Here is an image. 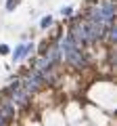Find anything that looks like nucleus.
<instances>
[{
  "mask_svg": "<svg viewBox=\"0 0 117 126\" xmlns=\"http://www.w3.org/2000/svg\"><path fill=\"white\" fill-rule=\"evenodd\" d=\"M58 57H61V50H58V48H52V50H50V53H48V55H46V57H44V59H46V61H48V63H50V65H52V63H54V61H57V59H58Z\"/></svg>",
  "mask_w": 117,
  "mask_h": 126,
  "instance_id": "7",
  "label": "nucleus"
},
{
  "mask_svg": "<svg viewBox=\"0 0 117 126\" xmlns=\"http://www.w3.org/2000/svg\"><path fill=\"white\" fill-rule=\"evenodd\" d=\"M4 124H6V116L0 111V126H4Z\"/></svg>",
  "mask_w": 117,
  "mask_h": 126,
  "instance_id": "12",
  "label": "nucleus"
},
{
  "mask_svg": "<svg viewBox=\"0 0 117 126\" xmlns=\"http://www.w3.org/2000/svg\"><path fill=\"white\" fill-rule=\"evenodd\" d=\"M50 23H52V17H44L42 19V27H48Z\"/></svg>",
  "mask_w": 117,
  "mask_h": 126,
  "instance_id": "10",
  "label": "nucleus"
},
{
  "mask_svg": "<svg viewBox=\"0 0 117 126\" xmlns=\"http://www.w3.org/2000/svg\"><path fill=\"white\" fill-rule=\"evenodd\" d=\"M109 38H111V40H115V38H117V25H113L111 30H109Z\"/></svg>",
  "mask_w": 117,
  "mask_h": 126,
  "instance_id": "8",
  "label": "nucleus"
},
{
  "mask_svg": "<svg viewBox=\"0 0 117 126\" xmlns=\"http://www.w3.org/2000/svg\"><path fill=\"white\" fill-rule=\"evenodd\" d=\"M58 50H61V55H63L67 61H71L75 67H84V65H86V59L82 57V50L73 44L71 36H65L63 40H61V48H58Z\"/></svg>",
  "mask_w": 117,
  "mask_h": 126,
  "instance_id": "1",
  "label": "nucleus"
},
{
  "mask_svg": "<svg viewBox=\"0 0 117 126\" xmlns=\"http://www.w3.org/2000/svg\"><path fill=\"white\" fill-rule=\"evenodd\" d=\"M113 17H115V2L113 0H105L100 2L98 6H94L90 13V21H96V23H111Z\"/></svg>",
  "mask_w": 117,
  "mask_h": 126,
  "instance_id": "2",
  "label": "nucleus"
},
{
  "mask_svg": "<svg viewBox=\"0 0 117 126\" xmlns=\"http://www.w3.org/2000/svg\"><path fill=\"white\" fill-rule=\"evenodd\" d=\"M42 76L38 72H34V74H29V76H27V80H25V90L27 93H34V90H38L40 88V84H42Z\"/></svg>",
  "mask_w": 117,
  "mask_h": 126,
  "instance_id": "4",
  "label": "nucleus"
},
{
  "mask_svg": "<svg viewBox=\"0 0 117 126\" xmlns=\"http://www.w3.org/2000/svg\"><path fill=\"white\" fill-rule=\"evenodd\" d=\"M17 4H19V0H9V2H6V9H9V11H13Z\"/></svg>",
  "mask_w": 117,
  "mask_h": 126,
  "instance_id": "9",
  "label": "nucleus"
},
{
  "mask_svg": "<svg viewBox=\"0 0 117 126\" xmlns=\"http://www.w3.org/2000/svg\"><path fill=\"white\" fill-rule=\"evenodd\" d=\"M27 90H19V88H15L13 90V103H17V105H25L27 103Z\"/></svg>",
  "mask_w": 117,
  "mask_h": 126,
  "instance_id": "6",
  "label": "nucleus"
},
{
  "mask_svg": "<svg viewBox=\"0 0 117 126\" xmlns=\"http://www.w3.org/2000/svg\"><path fill=\"white\" fill-rule=\"evenodd\" d=\"M71 40H73V44H75L77 48H82L86 42H90L88 40V32H86V23H75V25H73Z\"/></svg>",
  "mask_w": 117,
  "mask_h": 126,
  "instance_id": "3",
  "label": "nucleus"
},
{
  "mask_svg": "<svg viewBox=\"0 0 117 126\" xmlns=\"http://www.w3.org/2000/svg\"><path fill=\"white\" fill-rule=\"evenodd\" d=\"M32 50H34V44H21V46H17V50H15L13 59H15V61H19V59H23L25 55H29Z\"/></svg>",
  "mask_w": 117,
  "mask_h": 126,
  "instance_id": "5",
  "label": "nucleus"
},
{
  "mask_svg": "<svg viewBox=\"0 0 117 126\" xmlns=\"http://www.w3.org/2000/svg\"><path fill=\"white\" fill-rule=\"evenodd\" d=\"M6 53H9V46H6V44H0V55H6Z\"/></svg>",
  "mask_w": 117,
  "mask_h": 126,
  "instance_id": "11",
  "label": "nucleus"
}]
</instances>
